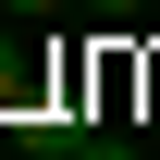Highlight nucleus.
<instances>
[{
    "mask_svg": "<svg viewBox=\"0 0 160 160\" xmlns=\"http://www.w3.org/2000/svg\"><path fill=\"white\" fill-rule=\"evenodd\" d=\"M74 160H136V148H123V136H86V148H74Z\"/></svg>",
    "mask_w": 160,
    "mask_h": 160,
    "instance_id": "nucleus-1",
    "label": "nucleus"
},
{
    "mask_svg": "<svg viewBox=\"0 0 160 160\" xmlns=\"http://www.w3.org/2000/svg\"><path fill=\"white\" fill-rule=\"evenodd\" d=\"M0 12H62V0H0Z\"/></svg>",
    "mask_w": 160,
    "mask_h": 160,
    "instance_id": "nucleus-2",
    "label": "nucleus"
},
{
    "mask_svg": "<svg viewBox=\"0 0 160 160\" xmlns=\"http://www.w3.org/2000/svg\"><path fill=\"white\" fill-rule=\"evenodd\" d=\"M86 12H148V0H86Z\"/></svg>",
    "mask_w": 160,
    "mask_h": 160,
    "instance_id": "nucleus-3",
    "label": "nucleus"
}]
</instances>
